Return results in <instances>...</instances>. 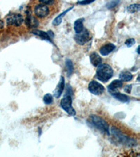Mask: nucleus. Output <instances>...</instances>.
<instances>
[{"label":"nucleus","mask_w":140,"mask_h":157,"mask_svg":"<svg viewBox=\"0 0 140 157\" xmlns=\"http://www.w3.org/2000/svg\"><path fill=\"white\" fill-rule=\"evenodd\" d=\"M89 121H90L91 124H93L102 133L109 135V125L107 122L105 120H104L102 118L98 115H92L89 117Z\"/></svg>","instance_id":"nucleus-1"},{"label":"nucleus","mask_w":140,"mask_h":157,"mask_svg":"<svg viewBox=\"0 0 140 157\" xmlns=\"http://www.w3.org/2000/svg\"><path fill=\"white\" fill-rule=\"evenodd\" d=\"M114 74V71L110 66L104 64H100L97 69V78L102 82H107Z\"/></svg>","instance_id":"nucleus-2"},{"label":"nucleus","mask_w":140,"mask_h":157,"mask_svg":"<svg viewBox=\"0 0 140 157\" xmlns=\"http://www.w3.org/2000/svg\"><path fill=\"white\" fill-rule=\"evenodd\" d=\"M72 98L71 95H65L60 102V105L64 110L70 115L74 116L76 115V111L72 108Z\"/></svg>","instance_id":"nucleus-3"},{"label":"nucleus","mask_w":140,"mask_h":157,"mask_svg":"<svg viewBox=\"0 0 140 157\" xmlns=\"http://www.w3.org/2000/svg\"><path fill=\"white\" fill-rule=\"evenodd\" d=\"M90 40V33L86 29H84L82 31L76 33L75 36V40L78 44L83 45Z\"/></svg>","instance_id":"nucleus-4"},{"label":"nucleus","mask_w":140,"mask_h":157,"mask_svg":"<svg viewBox=\"0 0 140 157\" xmlns=\"http://www.w3.org/2000/svg\"><path fill=\"white\" fill-rule=\"evenodd\" d=\"M88 90L90 93L95 95H100L104 92V87L102 85L99 83L97 81L93 80L89 83L88 85Z\"/></svg>","instance_id":"nucleus-5"},{"label":"nucleus","mask_w":140,"mask_h":157,"mask_svg":"<svg viewBox=\"0 0 140 157\" xmlns=\"http://www.w3.org/2000/svg\"><path fill=\"white\" fill-rule=\"evenodd\" d=\"M22 22H23V17L20 14L13 13L7 17V23L9 25L18 27L22 24Z\"/></svg>","instance_id":"nucleus-6"},{"label":"nucleus","mask_w":140,"mask_h":157,"mask_svg":"<svg viewBox=\"0 0 140 157\" xmlns=\"http://www.w3.org/2000/svg\"><path fill=\"white\" fill-rule=\"evenodd\" d=\"M34 13L39 17H45L49 13V9L44 4H38L34 8Z\"/></svg>","instance_id":"nucleus-7"},{"label":"nucleus","mask_w":140,"mask_h":157,"mask_svg":"<svg viewBox=\"0 0 140 157\" xmlns=\"http://www.w3.org/2000/svg\"><path fill=\"white\" fill-rule=\"evenodd\" d=\"M111 132L113 133V135L115 136L116 139L122 143L123 144H126V145H132V140H130V139L125 136L123 134L121 133L120 131H119L118 129H116V128H113L111 129Z\"/></svg>","instance_id":"nucleus-8"},{"label":"nucleus","mask_w":140,"mask_h":157,"mask_svg":"<svg viewBox=\"0 0 140 157\" xmlns=\"http://www.w3.org/2000/svg\"><path fill=\"white\" fill-rule=\"evenodd\" d=\"M123 87V81L121 80H115L111 82V84L108 86L109 92L111 93L117 92L118 89H120Z\"/></svg>","instance_id":"nucleus-9"},{"label":"nucleus","mask_w":140,"mask_h":157,"mask_svg":"<svg viewBox=\"0 0 140 157\" xmlns=\"http://www.w3.org/2000/svg\"><path fill=\"white\" fill-rule=\"evenodd\" d=\"M115 48V45H114L113 44H107L104 45L102 47H101V48L100 49V52L102 56H106Z\"/></svg>","instance_id":"nucleus-10"},{"label":"nucleus","mask_w":140,"mask_h":157,"mask_svg":"<svg viewBox=\"0 0 140 157\" xmlns=\"http://www.w3.org/2000/svg\"><path fill=\"white\" fill-rule=\"evenodd\" d=\"M65 88V79L63 77L60 78V80L59 81V83L55 89V91L54 92V95L56 98H60V96L62 95V93L64 90Z\"/></svg>","instance_id":"nucleus-11"},{"label":"nucleus","mask_w":140,"mask_h":157,"mask_svg":"<svg viewBox=\"0 0 140 157\" xmlns=\"http://www.w3.org/2000/svg\"><path fill=\"white\" fill-rule=\"evenodd\" d=\"M26 25L30 28H36L39 26V22L36 17H34L32 15H28L26 18Z\"/></svg>","instance_id":"nucleus-12"},{"label":"nucleus","mask_w":140,"mask_h":157,"mask_svg":"<svg viewBox=\"0 0 140 157\" xmlns=\"http://www.w3.org/2000/svg\"><path fill=\"white\" fill-rule=\"evenodd\" d=\"M90 60L91 64L94 67H98L99 65L102 64V61L101 57L96 52H93L90 55Z\"/></svg>","instance_id":"nucleus-13"},{"label":"nucleus","mask_w":140,"mask_h":157,"mask_svg":"<svg viewBox=\"0 0 140 157\" xmlns=\"http://www.w3.org/2000/svg\"><path fill=\"white\" fill-rule=\"evenodd\" d=\"M111 96H113V97L115 98L116 99L118 100L119 101H121V102L126 103V102H128V101H129V98L128 96L123 94L119 93L118 92L111 93Z\"/></svg>","instance_id":"nucleus-14"},{"label":"nucleus","mask_w":140,"mask_h":157,"mask_svg":"<svg viewBox=\"0 0 140 157\" xmlns=\"http://www.w3.org/2000/svg\"><path fill=\"white\" fill-rule=\"evenodd\" d=\"M33 34L34 35H37V36H39L40 38H42V39L44 40H48V41L51 42V38L50 37L49 34H48L46 32H44L43 31H41V30H34V31L32 32Z\"/></svg>","instance_id":"nucleus-15"},{"label":"nucleus","mask_w":140,"mask_h":157,"mask_svg":"<svg viewBox=\"0 0 140 157\" xmlns=\"http://www.w3.org/2000/svg\"><path fill=\"white\" fill-rule=\"evenodd\" d=\"M132 78H133V75H132V73L129 71H124L122 72L120 75H119V78L121 81H123V82H128V81H130Z\"/></svg>","instance_id":"nucleus-16"},{"label":"nucleus","mask_w":140,"mask_h":157,"mask_svg":"<svg viewBox=\"0 0 140 157\" xmlns=\"http://www.w3.org/2000/svg\"><path fill=\"white\" fill-rule=\"evenodd\" d=\"M83 19H78L74 22V29L76 33H78L82 31L83 29Z\"/></svg>","instance_id":"nucleus-17"},{"label":"nucleus","mask_w":140,"mask_h":157,"mask_svg":"<svg viewBox=\"0 0 140 157\" xmlns=\"http://www.w3.org/2000/svg\"><path fill=\"white\" fill-rule=\"evenodd\" d=\"M73 8V7H71V8H70V9H68L67 10H66L65 11H64L62 13H61L60 15H59V16H58L57 17H56V18L53 20V24L54 25H59L61 22H62V17H63V16H65V15L69 11H70L71 9H72Z\"/></svg>","instance_id":"nucleus-18"},{"label":"nucleus","mask_w":140,"mask_h":157,"mask_svg":"<svg viewBox=\"0 0 140 157\" xmlns=\"http://www.w3.org/2000/svg\"><path fill=\"white\" fill-rule=\"evenodd\" d=\"M66 68H67V75L68 76H70V75L72 74L73 71H74L73 63L70 59L66 60Z\"/></svg>","instance_id":"nucleus-19"},{"label":"nucleus","mask_w":140,"mask_h":157,"mask_svg":"<svg viewBox=\"0 0 140 157\" xmlns=\"http://www.w3.org/2000/svg\"><path fill=\"white\" fill-rule=\"evenodd\" d=\"M139 4H134L130 5L129 6H128V8H127V10H128V12L131 13H133L138 12L139 11Z\"/></svg>","instance_id":"nucleus-20"},{"label":"nucleus","mask_w":140,"mask_h":157,"mask_svg":"<svg viewBox=\"0 0 140 157\" xmlns=\"http://www.w3.org/2000/svg\"><path fill=\"white\" fill-rule=\"evenodd\" d=\"M44 102L46 104H50L53 102V96L50 94H46L44 97Z\"/></svg>","instance_id":"nucleus-21"},{"label":"nucleus","mask_w":140,"mask_h":157,"mask_svg":"<svg viewBox=\"0 0 140 157\" xmlns=\"http://www.w3.org/2000/svg\"><path fill=\"white\" fill-rule=\"evenodd\" d=\"M119 2H120V0H112L110 3H109V4L107 5V8H114V6H116V5L119 3Z\"/></svg>","instance_id":"nucleus-22"},{"label":"nucleus","mask_w":140,"mask_h":157,"mask_svg":"<svg viewBox=\"0 0 140 157\" xmlns=\"http://www.w3.org/2000/svg\"><path fill=\"white\" fill-rule=\"evenodd\" d=\"M134 44H135V40H134V39H130L127 40L126 41V45L128 47H131Z\"/></svg>","instance_id":"nucleus-23"},{"label":"nucleus","mask_w":140,"mask_h":157,"mask_svg":"<svg viewBox=\"0 0 140 157\" xmlns=\"http://www.w3.org/2000/svg\"><path fill=\"white\" fill-rule=\"evenodd\" d=\"M39 1L44 5H50L53 4L54 2V0H39Z\"/></svg>","instance_id":"nucleus-24"},{"label":"nucleus","mask_w":140,"mask_h":157,"mask_svg":"<svg viewBox=\"0 0 140 157\" xmlns=\"http://www.w3.org/2000/svg\"><path fill=\"white\" fill-rule=\"evenodd\" d=\"M95 0H82V1L78 2V4H81V5H86V4H91L92 2H93Z\"/></svg>","instance_id":"nucleus-25"},{"label":"nucleus","mask_w":140,"mask_h":157,"mask_svg":"<svg viewBox=\"0 0 140 157\" xmlns=\"http://www.w3.org/2000/svg\"><path fill=\"white\" fill-rule=\"evenodd\" d=\"M131 90H132V86L131 85H127L124 89L125 92H126V93H128V94L130 93Z\"/></svg>","instance_id":"nucleus-26"},{"label":"nucleus","mask_w":140,"mask_h":157,"mask_svg":"<svg viewBox=\"0 0 140 157\" xmlns=\"http://www.w3.org/2000/svg\"><path fill=\"white\" fill-rule=\"evenodd\" d=\"M3 27H4V22L2 20H0V29L3 28Z\"/></svg>","instance_id":"nucleus-27"}]
</instances>
